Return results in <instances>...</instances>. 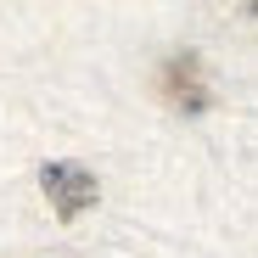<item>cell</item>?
I'll list each match as a JSON object with an SVG mask.
<instances>
[{
	"instance_id": "cell-1",
	"label": "cell",
	"mask_w": 258,
	"mask_h": 258,
	"mask_svg": "<svg viewBox=\"0 0 258 258\" xmlns=\"http://www.w3.org/2000/svg\"><path fill=\"white\" fill-rule=\"evenodd\" d=\"M157 96H163L168 107H174V112H202V107L213 101L202 56H197V51H180V56H168V62L157 68Z\"/></svg>"
},
{
	"instance_id": "cell-2",
	"label": "cell",
	"mask_w": 258,
	"mask_h": 258,
	"mask_svg": "<svg viewBox=\"0 0 258 258\" xmlns=\"http://www.w3.org/2000/svg\"><path fill=\"white\" fill-rule=\"evenodd\" d=\"M39 185H45V197H51V208H56L62 225L84 219V213L96 208V174L79 168V163H45V168H39Z\"/></svg>"
}]
</instances>
